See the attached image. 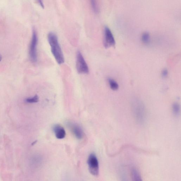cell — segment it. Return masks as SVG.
<instances>
[{"instance_id": "6da1fadb", "label": "cell", "mask_w": 181, "mask_h": 181, "mask_svg": "<svg viewBox=\"0 0 181 181\" xmlns=\"http://www.w3.org/2000/svg\"><path fill=\"white\" fill-rule=\"evenodd\" d=\"M48 40L51 46V52L56 61L59 64H62L65 62L64 57L57 36L53 32L49 33Z\"/></svg>"}, {"instance_id": "7a4b0ae2", "label": "cell", "mask_w": 181, "mask_h": 181, "mask_svg": "<svg viewBox=\"0 0 181 181\" xmlns=\"http://www.w3.org/2000/svg\"><path fill=\"white\" fill-rule=\"evenodd\" d=\"M38 38L37 32L34 29H33L32 36L30 42L29 55L30 60L33 63H36L37 61V46Z\"/></svg>"}, {"instance_id": "3957f363", "label": "cell", "mask_w": 181, "mask_h": 181, "mask_svg": "<svg viewBox=\"0 0 181 181\" xmlns=\"http://www.w3.org/2000/svg\"><path fill=\"white\" fill-rule=\"evenodd\" d=\"M76 68L79 74H87L89 73L88 65L81 52H77V55Z\"/></svg>"}, {"instance_id": "277c9868", "label": "cell", "mask_w": 181, "mask_h": 181, "mask_svg": "<svg viewBox=\"0 0 181 181\" xmlns=\"http://www.w3.org/2000/svg\"><path fill=\"white\" fill-rule=\"evenodd\" d=\"M88 163L90 173L94 176L98 175L99 173V166L98 159L95 154L92 153L90 155Z\"/></svg>"}, {"instance_id": "5b68a950", "label": "cell", "mask_w": 181, "mask_h": 181, "mask_svg": "<svg viewBox=\"0 0 181 181\" xmlns=\"http://www.w3.org/2000/svg\"><path fill=\"white\" fill-rule=\"evenodd\" d=\"M104 45L106 48H108L116 45V41L111 30L105 26L104 29Z\"/></svg>"}, {"instance_id": "8992f818", "label": "cell", "mask_w": 181, "mask_h": 181, "mask_svg": "<svg viewBox=\"0 0 181 181\" xmlns=\"http://www.w3.org/2000/svg\"><path fill=\"white\" fill-rule=\"evenodd\" d=\"M134 109L136 116L139 121L143 122L145 118V111L144 106L139 101L135 102Z\"/></svg>"}, {"instance_id": "52a82bcc", "label": "cell", "mask_w": 181, "mask_h": 181, "mask_svg": "<svg viewBox=\"0 0 181 181\" xmlns=\"http://www.w3.org/2000/svg\"><path fill=\"white\" fill-rule=\"evenodd\" d=\"M53 130L56 137L58 139H62L65 137L66 132L65 129L60 124H56L54 126Z\"/></svg>"}, {"instance_id": "ba28073f", "label": "cell", "mask_w": 181, "mask_h": 181, "mask_svg": "<svg viewBox=\"0 0 181 181\" xmlns=\"http://www.w3.org/2000/svg\"><path fill=\"white\" fill-rule=\"evenodd\" d=\"M70 126L73 133L77 139H81L83 138V132L81 127L75 124H70Z\"/></svg>"}, {"instance_id": "9c48e42d", "label": "cell", "mask_w": 181, "mask_h": 181, "mask_svg": "<svg viewBox=\"0 0 181 181\" xmlns=\"http://www.w3.org/2000/svg\"><path fill=\"white\" fill-rule=\"evenodd\" d=\"M110 88L113 91H116L118 90L119 85L117 82L114 80L109 78L108 80Z\"/></svg>"}, {"instance_id": "30bf717a", "label": "cell", "mask_w": 181, "mask_h": 181, "mask_svg": "<svg viewBox=\"0 0 181 181\" xmlns=\"http://www.w3.org/2000/svg\"><path fill=\"white\" fill-rule=\"evenodd\" d=\"M142 41L143 43L145 44H148L150 43V36L148 33H143L142 36Z\"/></svg>"}, {"instance_id": "8fae6325", "label": "cell", "mask_w": 181, "mask_h": 181, "mask_svg": "<svg viewBox=\"0 0 181 181\" xmlns=\"http://www.w3.org/2000/svg\"><path fill=\"white\" fill-rule=\"evenodd\" d=\"M172 108L174 114L176 116H178L180 112V105L178 103H174L172 105Z\"/></svg>"}, {"instance_id": "7c38bea8", "label": "cell", "mask_w": 181, "mask_h": 181, "mask_svg": "<svg viewBox=\"0 0 181 181\" xmlns=\"http://www.w3.org/2000/svg\"><path fill=\"white\" fill-rule=\"evenodd\" d=\"M92 8L93 10L96 13L98 12V7L97 4V0H90Z\"/></svg>"}, {"instance_id": "4fadbf2b", "label": "cell", "mask_w": 181, "mask_h": 181, "mask_svg": "<svg viewBox=\"0 0 181 181\" xmlns=\"http://www.w3.org/2000/svg\"><path fill=\"white\" fill-rule=\"evenodd\" d=\"M39 101V97L37 95H36L31 98H29L26 100V102L28 103H36Z\"/></svg>"}, {"instance_id": "5bb4252c", "label": "cell", "mask_w": 181, "mask_h": 181, "mask_svg": "<svg viewBox=\"0 0 181 181\" xmlns=\"http://www.w3.org/2000/svg\"><path fill=\"white\" fill-rule=\"evenodd\" d=\"M132 176L133 178L135 179L136 180H141L140 175L138 171L136 170H133L132 171Z\"/></svg>"}, {"instance_id": "9a60e30c", "label": "cell", "mask_w": 181, "mask_h": 181, "mask_svg": "<svg viewBox=\"0 0 181 181\" xmlns=\"http://www.w3.org/2000/svg\"><path fill=\"white\" fill-rule=\"evenodd\" d=\"M168 74V70L167 69H164L162 72L161 75L162 77L164 78H165L167 77Z\"/></svg>"}, {"instance_id": "2e32d148", "label": "cell", "mask_w": 181, "mask_h": 181, "mask_svg": "<svg viewBox=\"0 0 181 181\" xmlns=\"http://www.w3.org/2000/svg\"><path fill=\"white\" fill-rule=\"evenodd\" d=\"M37 2L40 5V6H41L42 8L44 9V6L43 3V0H37Z\"/></svg>"}, {"instance_id": "e0dca14e", "label": "cell", "mask_w": 181, "mask_h": 181, "mask_svg": "<svg viewBox=\"0 0 181 181\" xmlns=\"http://www.w3.org/2000/svg\"><path fill=\"white\" fill-rule=\"evenodd\" d=\"M2 56H1V54H0V62H1V61H2Z\"/></svg>"}]
</instances>
